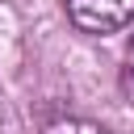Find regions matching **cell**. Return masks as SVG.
Here are the masks:
<instances>
[{"mask_svg": "<svg viewBox=\"0 0 134 134\" xmlns=\"http://www.w3.org/2000/svg\"><path fill=\"white\" fill-rule=\"evenodd\" d=\"M42 134H109V130L88 121V117H63V121H50Z\"/></svg>", "mask_w": 134, "mask_h": 134, "instance_id": "7a4b0ae2", "label": "cell"}, {"mask_svg": "<svg viewBox=\"0 0 134 134\" xmlns=\"http://www.w3.org/2000/svg\"><path fill=\"white\" fill-rule=\"evenodd\" d=\"M126 88L134 92V34H130V46H126Z\"/></svg>", "mask_w": 134, "mask_h": 134, "instance_id": "3957f363", "label": "cell"}, {"mask_svg": "<svg viewBox=\"0 0 134 134\" xmlns=\"http://www.w3.org/2000/svg\"><path fill=\"white\" fill-rule=\"evenodd\" d=\"M67 17L84 34H117L134 21V0H67Z\"/></svg>", "mask_w": 134, "mask_h": 134, "instance_id": "6da1fadb", "label": "cell"}]
</instances>
